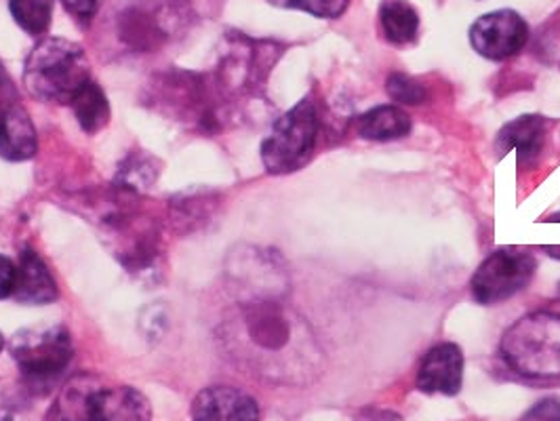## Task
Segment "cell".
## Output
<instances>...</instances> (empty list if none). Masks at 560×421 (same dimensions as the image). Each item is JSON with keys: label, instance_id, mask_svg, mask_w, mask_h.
Instances as JSON below:
<instances>
[{"label": "cell", "instance_id": "cell-13", "mask_svg": "<svg viewBox=\"0 0 560 421\" xmlns=\"http://www.w3.org/2000/svg\"><path fill=\"white\" fill-rule=\"evenodd\" d=\"M57 295H59V289L47 264L38 257V253L24 249L18 261V281H15L13 297L20 304L45 306V304H54Z\"/></svg>", "mask_w": 560, "mask_h": 421}, {"label": "cell", "instance_id": "cell-7", "mask_svg": "<svg viewBox=\"0 0 560 421\" xmlns=\"http://www.w3.org/2000/svg\"><path fill=\"white\" fill-rule=\"evenodd\" d=\"M535 257L518 247L491 253L472 277V297L478 304H500L523 291L535 274Z\"/></svg>", "mask_w": 560, "mask_h": 421}, {"label": "cell", "instance_id": "cell-26", "mask_svg": "<svg viewBox=\"0 0 560 421\" xmlns=\"http://www.w3.org/2000/svg\"><path fill=\"white\" fill-rule=\"evenodd\" d=\"M18 281V264H13L7 255H0V302L11 297Z\"/></svg>", "mask_w": 560, "mask_h": 421}, {"label": "cell", "instance_id": "cell-17", "mask_svg": "<svg viewBox=\"0 0 560 421\" xmlns=\"http://www.w3.org/2000/svg\"><path fill=\"white\" fill-rule=\"evenodd\" d=\"M81 129L89 136L104 131L110 122V104L104 89L97 83H86L70 104Z\"/></svg>", "mask_w": 560, "mask_h": 421}, {"label": "cell", "instance_id": "cell-1", "mask_svg": "<svg viewBox=\"0 0 560 421\" xmlns=\"http://www.w3.org/2000/svg\"><path fill=\"white\" fill-rule=\"evenodd\" d=\"M83 213L102 232L114 257L131 272H152L161 259V232L143 213L140 195L114 186L89 195Z\"/></svg>", "mask_w": 560, "mask_h": 421}, {"label": "cell", "instance_id": "cell-19", "mask_svg": "<svg viewBox=\"0 0 560 421\" xmlns=\"http://www.w3.org/2000/svg\"><path fill=\"white\" fill-rule=\"evenodd\" d=\"M159 173H161V165L156 163L154 156L136 152L120 163L114 186L141 197L148 188L154 186V182L159 179Z\"/></svg>", "mask_w": 560, "mask_h": 421}, {"label": "cell", "instance_id": "cell-20", "mask_svg": "<svg viewBox=\"0 0 560 421\" xmlns=\"http://www.w3.org/2000/svg\"><path fill=\"white\" fill-rule=\"evenodd\" d=\"M56 0H9L15 24L30 36H43L54 20Z\"/></svg>", "mask_w": 560, "mask_h": 421}, {"label": "cell", "instance_id": "cell-29", "mask_svg": "<svg viewBox=\"0 0 560 421\" xmlns=\"http://www.w3.org/2000/svg\"><path fill=\"white\" fill-rule=\"evenodd\" d=\"M555 312H559L560 314V284H559V297H557V308H552Z\"/></svg>", "mask_w": 560, "mask_h": 421}, {"label": "cell", "instance_id": "cell-12", "mask_svg": "<svg viewBox=\"0 0 560 421\" xmlns=\"http://www.w3.org/2000/svg\"><path fill=\"white\" fill-rule=\"evenodd\" d=\"M546 133H548V120L544 116H537V114L521 116L500 131L495 140L498 156L502 159L510 150H516L518 165L529 167L533 163H537L544 150Z\"/></svg>", "mask_w": 560, "mask_h": 421}, {"label": "cell", "instance_id": "cell-10", "mask_svg": "<svg viewBox=\"0 0 560 421\" xmlns=\"http://www.w3.org/2000/svg\"><path fill=\"white\" fill-rule=\"evenodd\" d=\"M192 421H259V405L238 388L211 386L197 394Z\"/></svg>", "mask_w": 560, "mask_h": 421}, {"label": "cell", "instance_id": "cell-6", "mask_svg": "<svg viewBox=\"0 0 560 421\" xmlns=\"http://www.w3.org/2000/svg\"><path fill=\"white\" fill-rule=\"evenodd\" d=\"M74 348L66 327L24 329L11 339V356L30 382L57 379L72 361Z\"/></svg>", "mask_w": 560, "mask_h": 421}, {"label": "cell", "instance_id": "cell-18", "mask_svg": "<svg viewBox=\"0 0 560 421\" xmlns=\"http://www.w3.org/2000/svg\"><path fill=\"white\" fill-rule=\"evenodd\" d=\"M380 22L384 36L393 45H409L416 40L420 30V15L418 11L405 0H390L382 7Z\"/></svg>", "mask_w": 560, "mask_h": 421}, {"label": "cell", "instance_id": "cell-5", "mask_svg": "<svg viewBox=\"0 0 560 421\" xmlns=\"http://www.w3.org/2000/svg\"><path fill=\"white\" fill-rule=\"evenodd\" d=\"M320 131L318 108L312 100H302L275 122L261 143V163L270 175H289L304 167L316 148Z\"/></svg>", "mask_w": 560, "mask_h": 421}, {"label": "cell", "instance_id": "cell-15", "mask_svg": "<svg viewBox=\"0 0 560 421\" xmlns=\"http://www.w3.org/2000/svg\"><path fill=\"white\" fill-rule=\"evenodd\" d=\"M97 390H102V386L95 377H72L54 400L43 421H91V402Z\"/></svg>", "mask_w": 560, "mask_h": 421}, {"label": "cell", "instance_id": "cell-16", "mask_svg": "<svg viewBox=\"0 0 560 421\" xmlns=\"http://www.w3.org/2000/svg\"><path fill=\"white\" fill-rule=\"evenodd\" d=\"M357 133L366 141L400 140L411 133V116L398 106H377L359 116Z\"/></svg>", "mask_w": 560, "mask_h": 421}, {"label": "cell", "instance_id": "cell-2", "mask_svg": "<svg viewBox=\"0 0 560 421\" xmlns=\"http://www.w3.org/2000/svg\"><path fill=\"white\" fill-rule=\"evenodd\" d=\"M86 83H91V66L81 45L54 36L30 51L24 86L36 102L70 106Z\"/></svg>", "mask_w": 560, "mask_h": 421}, {"label": "cell", "instance_id": "cell-27", "mask_svg": "<svg viewBox=\"0 0 560 421\" xmlns=\"http://www.w3.org/2000/svg\"><path fill=\"white\" fill-rule=\"evenodd\" d=\"M15 93H18V91H15V84H13L9 72H7V68H4L2 61H0V102H4V100H18Z\"/></svg>", "mask_w": 560, "mask_h": 421}, {"label": "cell", "instance_id": "cell-30", "mask_svg": "<svg viewBox=\"0 0 560 421\" xmlns=\"http://www.w3.org/2000/svg\"><path fill=\"white\" fill-rule=\"evenodd\" d=\"M2 348H4V337L0 334V352H2Z\"/></svg>", "mask_w": 560, "mask_h": 421}, {"label": "cell", "instance_id": "cell-23", "mask_svg": "<svg viewBox=\"0 0 560 421\" xmlns=\"http://www.w3.org/2000/svg\"><path fill=\"white\" fill-rule=\"evenodd\" d=\"M386 91H388V95L393 97L394 102L405 104V106H420L428 97L425 86L418 79L400 74V72H394L388 77Z\"/></svg>", "mask_w": 560, "mask_h": 421}, {"label": "cell", "instance_id": "cell-25", "mask_svg": "<svg viewBox=\"0 0 560 421\" xmlns=\"http://www.w3.org/2000/svg\"><path fill=\"white\" fill-rule=\"evenodd\" d=\"M523 421H560L559 398H544L533 405Z\"/></svg>", "mask_w": 560, "mask_h": 421}, {"label": "cell", "instance_id": "cell-24", "mask_svg": "<svg viewBox=\"0 0 560 421\" xmlns=\"http://www.w3.org/2000/svg\"><path fill=\"white\" fill-rule=\"evenodd\" d=\"M61 4L81 28H89L102 7V0H61Z\"/></svg>", "mask_w": 560, "mask_h": 421}, {"label": "cell", "instance_id": "cell-21", "mask_svg": "<svg viewBox=\"0 0 560 421\" xmlns=\"http://www.w3.org/2000/svg\"><path fill=\"white\" fill-rule=\"evenodd\" d=\"M213 209H215V204L207 195H182V197L175 198L171 204L173 225L179 232L198 230L207 222V218Z\"/></svg>", "mask_w": 560, "mask_h": 421}, {"label": "cell", "instance_id": "cell-8", "mask_svg": "<svg viewBox=\"0 0 560 421\" xmlns=\"http://www.w3.org/2000/svg\"><path fill=\"white\" fill-rule=\"evenodd\" d=\"M529 40L527 22L510 9L478 17L470 28V43L478 56L491 61H504L523 51Z\"/></svg>", "mask_w": 560, "mask_h": 421}, {"label": "cell", "instance_id": "cell-14", "mask_svg": "<svg viewBox=\"0 0 560 421\" xmlns=\"http://www.w3.org/2000/svg\"><path fill=\"white\" fill-rule=\"evenodd\" d=\"M91 421H152V407L131 386L102 388L93 396Z\"/></svg>", "mask_w": 560, "mask_h": 421}, {"label": "cell", "instance_id": "cell-11", "mask_svg": "<svg viewBox=\"0 0 560 421\" xmlns=\"http://www.w3.org/2000/svg\"><path fill=\"white\" fill-rule=\"evenodd\" d=\"M38 138L28 110L20 100L0 102V159L26 163L36 156Z\"/></svg>", "mask_w": 560, "mask_h": 421}, {"label": "cell", "instance_id": "cell-4", "mask_svg": "<svg viewBox=\"0 0 560 421\" xmlns=\"http://www.w3.org/2000/svg\"><path fill=\"white\" fill-rule=\"evenodd\" d=\"M505 365L523 377H560V314L539 309L516 320L502 337Z\"/></svg>", "mask_w": 560, "mask_h": 421}, {"label": "cell", "instance_id": "cell-9", "mask_svg": "<svg viewBox=\"0 0 560 421\" xmlns=\"http://www.w3.org/2000/svg\"><path fill=\"white\" fill-rule=\"evenodd\" d=\"M464 379V352L451 341L432 346L421 359L418 388L423 394L455 396L462 390Z\"/></svg>", "mask_w": 560, "mask_h": 421}, {"label": "cell", "instance_id": "cell-3", "mask_svg": "<svg viewBox=\"0 0 560 421\" xmlns=\"http://www.w3.org/2000/svg\"><path fill=\"white\" fill-rule=\"evenodd\" d=\"M143 97L148 100V108L195 127L197 131H218L225 113L224 97L215 89L213 79L192 72L156 74Z\"/></svg>", "mask_w": 560, "mask_h": 421}, {"label": "cell", "instance_id": "cell-22", "mask_svg": "<svg viewBox=\"0 0 560 421\" xmlns=\"http://www.w3.org/2000/svg\"><path fill=\"white\" fill-rule=\"evenodd\" d=\"M277 9L304 11L320 20H336L346 13L350 0H268Z\"/></svg>", "mask_w": 560, "mask_h": 421}, {"label": "cell", "instance_id": "cell-28", "mask_svg": "<svg viewBox=\"0 0 560 421\" xmlns=\"http://www.w3.org/2000/svg\"><path fill=\"white\" fill-rule=\"evenodd\" d=\"M544 222H560V213H555V215H550V218H546Z\"/></svg>", "mask_w": 560, "mask_h": 421}]
</instances>
